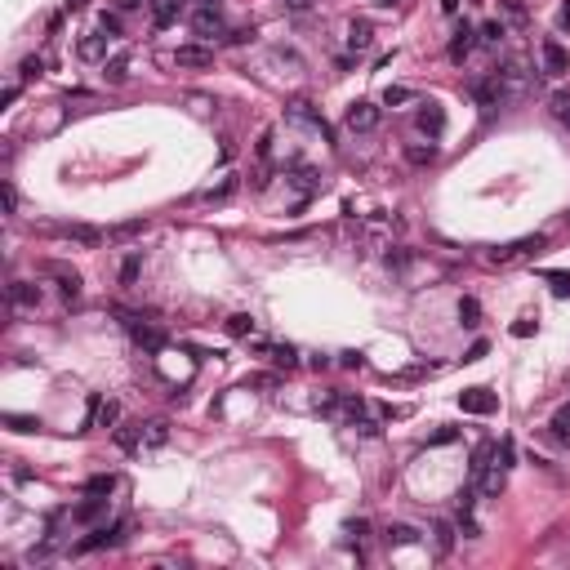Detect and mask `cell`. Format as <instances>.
<instances>
[{
	"instance_id": "obj_1",
	"label": "cell",
	"mask_w": 570,
	"mask_h": 570,
	"mask_svg": "<svg viewBox=\"0 0 570 570\" xmlns=\"http://www.w3.org/2000/svg\"><path fill=\"white\" fill-rule=\"evenodd\" d=\"M468 94H473V103L481 107H499V103H508V71H486V76H477L473 85H468Z\"/></svg>"
},
{
	"instance_id": "obj_4",
	"label": "cell",
	"mask_w": 570,
	"mask_h": 570,
	"mask_svg": "<svg viewBox=\"0 0 570 570\" xmlns=\"http://www.w3.org/2000/svg\"><path fill=\"white\" fill-rule=\"evenodd\" d=\"M285 121H294V125H308V130H317L321 138H330V125H325V116H321V111L308 103V98H294V103L285 107Z\"/></svg>"
},
{
	"instance_id": "obj_63",
	"label": "cell",
	"mask_w": 570,
	"mask_h": 570,
	"mask_svg": "<svg viewBox=\"0 0 570 570\" xmlns=\"http://www.w3.org/2000/svg\"><path fill=\"white\" fill-rule=\"evenodd\" d=\"M375 5H396V0H375Z\"/></svg>"
},
{
	"instance_id": "obj_16",
	"label": "cell",
	"mask_w": 570,
	"mask_h": 570,
	"mask_svg": "<svg viewBox=\"0 0 570 570\" xmlns=\"http://www.w3.org/2000/svg\"><path fill=\"white\" fill-rule=\"evenodd\" d=\"M178 13H183V0H152V23L161 27V32L178 23Z\"/></svg>"
},
{
	"instance_id": "obj_27",
	"label": "cell",
	"mask_w": 570,
	"mask_h": 570,
	"mask_svg": "<svg viewBox=\"0 0 570 570\" xmlns=\"http://www.w3.org/2000/svg\"><path fill=\"white\" fill-rule=\"evenodd\" d=\"M107 40H111V36H85V40H80V59H85V63H98V59L107 54Z\"/></svg>"
},
{
	"instance_id": "obj_60",
	"label": "cell",
	"mask_w": 570,
	"mask_h": 570,
	"mask_svg": "<svg viewBox=\"0 0 570 570\" xmlns=\"http://www.w3.org/2000/svg\"><path fill=\"white\" fill-rule=\"evenodd\" d=\"M138 5H142V0H121V9H125V13H130V9H138Z\"/></svg>"
},
{
	"instance_id": "obj_24",
	"label": "cell",
	"mask_w": 570,
	"mask_h": 570,
	"mask_svg": "<svg viewBox=\"0 0 570 570\" xmlns=\"http://www.w3.org/2000/svg\"><path fill=\"white\" fill-rule=\"evenodd\" d=\"M459 325H463V330H477V325H481V303L473 294L459 298Z\"/></svg>"
},
{
	"instance_id": "obj_21",
	"label": "cell",
	"mask_w": 570,
	"mask_h": 570,
	"mask_svg": "<svg viewBox=\"0 0 570 570\" xmlns=\"http://www.w3.org/2000/svg\"><path fill=\"white\" fill-rule=\"evenodd\" d=\"M499 13H504L508 27H526V23H530V9H526V0H499Z\"/></svg>"
},
{
	"instance_id": "obj_33",
	"label": "cell",
	"mask_w": 570,
	"mask_h": 570,
	"mask_svg": "<svg viewBox=\"0 0 570 570\" xmlns=\"http://www.w3.org/2000/svg\"><path fill=\"white\" fill-rule=\"evenodd\" d=\"M116 446H121L125 454L142 450V428H116Z\"/></svg>"
},
{
	"instance_id": "obj_51",
	"label": "cell",
	"mask_w": 570,
	"mask_h": 570,
	"mask_svg": "<svg viewBox=\"0 0 570 570\" xmlns=\"http://www.w3.org/2000/svg\"><path fill=\"white\" fill-rule=\"evenodd\" d=\"M486 352H490V344H486V339H477V344H473V348L463 352V361H481V356H486Z\"/></svg>"
},
{
	"instance_id": "obj_56",
	"label": "cell",
	"mask_w": 570,
	"mask_h": 570,
	"mask_svg": "<svg viewBox=\"0 0 570 570\" xmlns=\"http://www.w3.org/2000/svg\"><path fill=\"white\" fill-rule=\"evenodd\" d=\"M557 27H562V32H570V0H562V9H557Z\"/></svg>"
},
{
	"instance_id": "obj_62",
	"label": "cell",
	"mask_w": 570,
	"mask_h": 570,
	"mask_svg": "<svg viewBox=\"0 0 570 570\" xmlns=\"http://www.w3.org/2000/svg\"><path fill=\"white\" fill-rule=\"evenodd\" d=\"M201 5H214V9H219V5H223V0H201Z\"/></svg>"
},
{
	"instance_id": "obj_45",
	"label": "cell",
	"mask_w": 570,
	"mask_h": 570,
	"mask_svg": "<svg viewBox=\"0 0 570 570\" xmlns=\"http://www.w3.org/2000/svg\"><path fill=\"white\" fill-rule=\"evenodd\" d=\"M535 330H539V321H535V317H521L517 325H512V334H517V339H530Z\"/></svg>"
},
{
	"instance_id": "obj_38",
	"label": "cell",
	"mask_w": 570,
	"mask_h": 570,
	"mask_svg": "<svg viewBox=\"0 0 570 570\" xmlns=\"http://www.w3.org/2000/svg\"><path fill=\"white\" fill-rule=\"evenodd\" d=\"M5 428H9V432H36L40 419H32V415H5Z\"/></svg>"
},
{
	"instance_id": "obj_48",
	"label": "cell",
	"mask_w": 570,
	"mask_h": 570,
	"mask_svg": "<svg viewBox=\"0 0 570 570\" xmlns=\"http://www.w3.org/2000/svg\"><path fill=\"white\" fill-rule=\"evenodd\" d=\"M277 383H281L277 375H250V379H245V388H277Z\"/></svg>"
},
{
	"instance_id": "obj_44",
	"label": "cell",
	"mask_w": 570,
	"mask_h": 570,
	"mask_svg": "<svg viewBox=\"0 0 570 570\" xmlns=\"http://www.w3.org/2000/svg\"><path fill=\"white\" fill-rule=\"evenodd\" d=\"M512 463H517V446H512V441H499V468L508 473Z\"/></svg>"
},
{
	"instance_id": "obj_3",
	"label": "cell",
	"mask_w": 570,
	"mask_h": 570,
	"mask_svg": "<svg viewBox=\"0 0 570 570\" xmlns=\"http://www.w3.org/2000/svg\"><path fill=\"white\" fill-rule=\"evenodd\" d=\"M544 245H548L544 232L521 236V241H508V245H495V250H490V263H512V259H521V254H539Z\"/></svg>"
},
{
	"instance_id": "obj_10",
	"label": "cell",
	"mask_w": 570,
	"mask_h": 570,
	"mask_svg": "<svg viewBox=\"0 0 570 570\" xmlns=\"http://www.w3.org/2000/svg\"><path fill=\"white\" fill-rule=\"evenodd\" d=\"M419 526H410V521H392V526H383V544L388 548H406V544H419Z\"/></svg>"
},
{
	"instance_id": "obj_30",
	"label": "cell",
	"mask_w": 570,
	"mask_h": 570,
	"mask_svg": "<svg viewBox=\"0 0 570 570\" xmlns=\"http://www.w3.org/2000/svg\"><path fill=\"white\" fill-rule=\"evenodd\" d=\"M504 36H508V23H504V18H490V23L477 27V40H486V45H499Z\"/></svg>"
},
{
	"instance_id": "obj_31",
	"label": "cell",
	"mask_w": 570,
	"mask_h": 570,
	"mask_svg": "<svg viewBox=\"0 0 570 570\" xmlns=\"http://www.w3.org/2000/svg\"><path fill=\"white\" fill-rule=\"evenodd\" d=\"M454 530H459L454 521H437V526H432V535H437V552H441V557H446V552L454 548Z\"/></svg>"
},
{
	"instance_id": "obj_61",
	"label": "cell",
	"mask_w": 570,
	"mask_h": 570,
	"mask_svg": "<svg viewBox=\"0 0 570 570\" xmlns=\"http://www.w3.org/2000/svg\"><path fill=\"white\" fill-rule=\"evenodd\" d=\"M85 5H90V0H67V9H85Z\"/></svg>"
},
{
	"instance_id": "obj_40",
	"label": "cell",
	"mask_w": 570,
	"mask_h": 570,
	"mask_svg": "<svg viewBox=\"0 0 570 570\" xmlns=\"http://www.w3.org/2000/svg\"><path fill=\"white\" fill-rule=\"evenodd\" d=\"M116 419H121V401H103V406H98V428H111Z\"/></svg>"
},
{
	"instance_id": "obj_28",
	"label": "cell",
	"mask_w": 570,
	"mask_h": 570,
	"mask_svg": "<svg viewBox=\"0 0 570 570\" xmlns=\"http://www.w3.org/2000/svg\"><path fill=\"white\" fill-rule=\"evenodd\" d=\"M223 330L232 334V339H245V334H254V317H250V312H236V317L223 321Z\"/></svg>"
},
{
	"instance_id": "obj_34",
	"label": "cell",
	"mask_w": 570,
	"mask_h": 570,
	"mask_svg": "<svg viewBox=\"0 0 570 570\" xmlns=\"http://www.w3.org/2000/svg\"><path fill=\"white\" fill-rule=\"evenodd\" d=\"M98 32H103V36H111V40H121L125 36V23H121V13H98Z\"/></svg>"
},
{
	"instance_id": "obj_39",
	"label": "cell",
	"mask_w": 570,
	"mask_h": 570,
	"mask_svg": "<svg viewBox=\"0 0 570 570\" xmlns=\"http://www.w3.org/2000/svg\"><path fill=\"white\" fill-rule=\"evenodd\" d=\"M138 272H142V254H130V259L121 263V285H134Z\"/></svg>"
},
{
	"instance_id": "obj_46",
	"label": "cell",
	"mask_w": 570,
	"mask_h": 570,
	"mask_svg": "<svg viewBox=\"0 0 570 570\" xmlns=\"http://www.w3.org/2000/svg\"><path fill=\"white\" fill-rule=\"evenodd\" d=\"M232 188H236V178H223L219 188H210V192H205V201H223V196L232 192Z\"/></svg>"
},
{
	"instance_id": "obj_7",
	"label": "cell",
	"mask_w": 570,
	"mask_h": 570,
	"mask_svg": "<svg viewBox=\"0 0 570 570\" xmlns=\"http://www.w3.org/2000/svg\"><path fill=\"white\" fill-rule=\"evenodd\" d=\"M121 317H125V325H130V334H134L138 348H147V352H161L165 348V334L156 330V325H147L142 317H130V312H121Z\"/></svg>"
},
{
	"instance_id": "obj_42",
	"label": "cell",
	"mask_w": 570,
	"mask_h": 570,
	"mask_svg": "<svg viewBox=\"0 0 570 570\" xmlns=\"http://www.w3.org/2000/svg\"><path fill=\"white\" fill-rule=\"evenodd\" d=\"M454 437H459V428H450V423H441V428H437V432H432V437H428V446H450V441H454Z\"/></svg>"
},
{
	"instance_id": "obj_8",
	"label": "cell",
	"mask_w": 570,
	"mask_h": 570,
	"mask_svg": "<svg viewBox=\"0 0 570 570\" xmlns=\"http://www.w3.org/2000/svg\"><path fill=\"white\" fill-rule=\"evenodd\" d=\"M40 272L59 281V290H63L67 298L80 294V272H76V267H67V263H59V259H45V263H40Z\"/></svg>"
},
{
	"instance_id": "obj_47",
	"label": "cell",
	"mask_w": 570,
	"mask_h": 570,
	"mask_svg": "<svg viewBox=\"0 0 570 570\" xmlns=\"http://www.w3.org/2000/svg\"><path fill=\"white\" fill-rule=\"evenodd\" d=\"M339 365H344V370H361L365 356H361V352H339Z\"/></svg>"
},
{
	"instance_id": "obj_49",
	"label": "cell",
	"mask_w": 570,
	"mask_h": 570,
	"mask_svg": "<svg viewBox=\"0 0 570 570\" xmlns=\"http://www.w3.org/2000/svg\"><path fill=\"white\" fill-rule=\"evenodd\" d=\"M352 428H356L361 437H379V419H365V415H361V419H356Z\"/></svg>"
},
{
	"instance_id": "obj_25",
	"label": "cell",
	"mask_w": 570,
	"mask_h": 570,
	"mask_svg": "<svg viewBox=\"0 0 570 570\" xmlns=\"http://www.w3.org/2000/svg\"><path fill=\"white\" fill-rule=\"evenodd\" d=\"M406 161H410V165H432V161H437V142H432V138H428V142H410V147H406Z\"/></svg>"
},
{
	"instance_id": "obj_26",
	"label": "cell",
	"mask_w": 570,
	"mask_h": 570,
	"mask_svg": "<svg viewBox=\"0 0 570 570\" xmlns=\"http://www.w3.org/2000/svg\"><path fill=\"white\" fill-rule=\"evenodd\" d=\"M415 90H410V85H388V90H383V107H406V103H415Z\"/></svg>"
},
{
	"instance_id": "obj_11",
	"label": "cell",
	"mask_w": 570,
	"mask_h": 570,
	"mask_svg": "<svg viewBox=\"0 0 570 570\" xmlns=\"http://www.w3.org/2000/svg\"><path fill=\"white\" fill-rule=\"evenodd\" d=\"M539 59H544V71H548V76H562V71H570V54L557 45V40H544V45H539Z\"/></svg>"
},
{
	"instance_id": "obj_59",
	"label": "cell",
	"mask_w": 570,
	"mask_h": 570,
	"mask_svg": "<svg viewBox=\"0 0 570 570\" xmlns=\"http://www.w3.org/2000/svg\"><path fill=\"white\" fill-rule=\"evenodd\" d=\"M259 156H263V161L272 156V134H263V138H259Z\"/></svg>"
},
{
	"instance_id": "obj_53",
	"label": "cell",
	"mask_w": 570,
	"mask_h": 570,
	"mask_svg": "<svg viewBox=\"0 0 570 570\" xmlns=\"http://www.w3.org/2000/svg\"><path fill=\"white\" fill-rule=\"evenodd\" d=\"M406 263H410V254H406V250H392V254H388V267H396V272H401Z\"/></svg>"
},
{
	"instance_id": "obj_18",
	"label": "cell",
	"mask_w": 570,
	"mask_h": 570,
	"mask_svg": "<svg viewBox=\"0 0 570 570\" xmlns=\"http://www.w3.org/2000/svg\"><path fill=\"white\" fill-rule=\"evenodd\" d=\"M419 130H423L428 138H437L441 130H446V111H441L437 103H423V111H419Z\"/></svg>"
},
{
	"instance_id": "obj_20",
	"label": "cell",
	"mask_w": 570,
	"mask_h": 570,
	"mask_svg": "<svg viewBox=\"0 0 570 570\" xmlns=\"http://www.w3.org/2000/svg\"><path fill=\"white\" fill-rule=\"evenodd\" d=\"M59 232L67 236V241H80V245H103V232H98V227H85V223H71V227H59Z\"/></svg>"
},
{
	"instance_id": "obj_57",
	"label": "cell",
	"mask_w": 570,
	"mask_h": 570,
	"mask_svg": "<svg viewBox=\"0 0 570 570\" xmlns=\"http://www.w3.org/2000/svg\"><path fill=\"white\" fill-rule=\"evenodd\" d=\"M227 40H232V45H245V40H254V27H241V32H232Z\"/></svg>"
},
{
	"instance_id": "obj_54",
	"label": "cell",
	"mask_w": 570,
	"mask_h": 570,
	"mask_svg": "<svg viewBox=\"0 0 570 570\" xmlns=\"http://www.w3.org/2000/svg\"><path fill=\"white\" fill-rule=\"evenodd\" d=\"M5 210L18 214V192H13V183H5Z\"/></svg>"
},
{
	"instance_id": "obj_2",
	"label": "cell",
	"mask_w": 570,
	"mask_h": 570,
	"mask_svg": "<svg viewBox=\"0 0 570 570\" xmlns=\"http://www.w3.org/2000/svg\"><path fill=\"white\" fill-rule=\"evenodd\" d=\"M379 116H383L379 103H370V98H356V103L344 111V125H348L352 134H370V130L379 125Z\"/></svg>"
},
{
	"instance_id": "obj_19",
	"label": "cell",
	"mask_w": 570,
	"mask_h": 570,
	"mask_svg": "<svg viewBox=\"0 0 570 570\" xmlns=\"http://www.w3.org/2000/svg\"><path fill=\"white\" fill-rule=\"evenodd\" d=\"M477 490L486 495V499H499V495H504V468H499V463H490L486 473L477 477Z\"/></svg>"
},
{
	"instance_id": "obj_14",
	"label": "cell",
	"mask_w": 570,
	"mask_h": 570,
	"mask_svg": "<svg viewBox=\"0 0 570 570\" xmlns=\"http://www.w3.org/2000/svg\"><path fill=\"white\" fill-rule=\"evenodd\" d=\"M103 512H107V499H103V495H90L80 508H71V521H76V526H94Z\"/></svg>"
},
{
	"instance_id": "obj_6",
	"label": "cell",
	"mask_w": 570,
	"mask_h": 570,
	"mask_svg": "<svg viewBox=\"0 0 570 570\" xmlns=\"http://www.w3.org/2000/svg\"><path fill=\"white\" fill-rule=\"evenodd\" d=\"M459 410L463 415H495L499 410V396L490 388H463L459 392Z\"/></svg>"
},
{
	"instance_id": "obj_52",
	"label": "cell",
	"mask_w": 570,
	"mask_h": 570,
	"mask_svg": "<svg viewBox=\"0 0 570 570\" xmlns=\"http://www.w3.org/2000/svg\"><path fill=\"white\" fill-rule=\"evenodd\" d=\"M142 227H147V223H121V227H111V236H138Z\"/></svg>"
},
{
	"instance_id": "obj_37",
	"label": "cell",
	"mask_w": 570,
	"mask_h": 570,
	"mask_svg": "<svg viewBox=\"0 0 570 570\" xmlns=\"http://www.w3.org/2000/svg\"><path fill=\"white\" fill-rule=\"evenodd\" d=\"M317 178H321V174H317V169H308V165H298V169H294V178H290V183H294V188H298V192H317V188H321V183H317Z\"/></svg>"
},
{
	"instance_id": "obj_15",
	"label": "cell",
	"mask_w": 570,
	"mask_h": 570,
	"mask_svg": "<svg viewBox=\"0 0 570 570\" xmlns=\"http://www.w3.org/2000/svg\"><path fill=\"white\" fill-rule=\"evenodd\" d=\"M174 63L178 67H214V49H205V45H178Z\"/></svg>"
},
{
	"instance_id": "obj_13",
	"label": "cell",
	"mask_w": 570,
	"mask_h": 570,
	"mask_svg": "<svg viewBox=\"0 0 570 570\" xmlns=\"http://www.w3.org/2000/svg\"><path fill=\"white\" fill-rule=\"evenodd\" d=\"M473 45H477V27L473 23H459V32H454V40H450V59L463 63L468 54H473Z\"/></svg>"
},
{
	"instance_id": "obj_36",
	"label": "cell",
	"mask_w": 570,
	"mask_h": 570,
	"mask_svg": "<svg viewBox=\"0 0 570 570\" xmlns=\"http://www.w3.org/2000/svg\"><path fill=\"white\" fill-rule=\"evenodd\" d=\"M259 352H267V356H272L277 365H285V370H294V365H298V352H294L290 344H285V348H267V344H259Z\"/></svg>"
},
{
	"instance_id": "obj_32",
	"label": "cell",
	"mask_w": 570,
	"mask_h": 570,
	"mask_svg": "<svg viewBox=\"0 0 570 570\" xmlns=\"http://www.w3.org/2000/svg\"><path fill=\"white\" fill-rule=\"evenodd\" d=\"M552 437H557V441H566V446H570V401L566 406H557V415H552Z\"/></svg>"
},
{
	"instance_id": "obj_29",
	"label": "cell",
	"mask_w": 570,
	"mask_h": 570,
	"mask_svg": "<svg viewBox=\"0 0 570 570\" xmlns=\"http://www.w3.org/2000/svg\"><path fill=\"white\" fill-rule=\"evenodd\" d=\"M111 490H116V473H94L90 481H85V495H111Z\"/></svg>"
},
{
	"instance_id": "obj_17",
	"label": "cell",
	"mask_w": 570,
	"mask_h": 570,
	"mask_svg": "<svg viewBox=\"0 0 570 570\" xmlns=\"http://www.w3.org/2000/svg\"><path fill=\"white\" fill-rule=\"evenodd\" d=\"M370 45H375V27H370L365 18H356V23L348 27V49H352V54H365Z\"/></svg>"
},
{
	"instance_id": "obj_9",
	"label": "cell",
	"mask_w": 570,
	"mask_h": 570,
	"mask_svg": "<svg viewBox=\"0 0 570 570\" xmlns=\"http://www.w3.org/2000/svg\"><path fill=\"white\" fill-rule=\"evenodd\" d=\"M192 32L201 36V40H210V36H223V13L214 9V5H201L192 13Z\"/></svg>"
},
{
	"instance_id": "obj_5",
	"label": "cell",
	"mask_w": 570,
	"mask_h": 570,
	"mask_svg": "<svg viewBox=\"0 0 570 570\" xmlns=\"http://www.w3.org/2000/svg\"><path fill=\"white\" fill-rule=\"evenodd\" d=\"M125 539V521H111V526H98V530H90V539H80L76 552H98V548H116Z\"/></svg>"
},
{
	"instance_id": "obj_43",
	"label": "cell",
	"mask_w": 570,
	"mask_h": 570,
	"mask_svg": "<svg viewBox=\"0 0 570 570\" xmlns=\"http://www.w3.org/2000/svg\"><path fill=\"white\" fill-rule=\"evenodd\" d=\"M552 116H557L566 130H570V94H557V98H552Z\"/></svg>"
},
{
	"instance_id": "obj_35",
	"label": "cell",
	"mask_w": 570,
	"mask_h": 570,
	"mask_svg": "<svg viewBox=\"0 0 570 570\" xmlns=\"http://www.w3.org/2000/svg\"><path fill=\"white\" fill-rule=\"evenodd\" d=\"M103 76H107L111 85H121L125 76H130V54H116V59H111V63L103 67Z\"/></svg>"
},
{
	"instance_id": "obj_41",
	"label": "cell",
	"mask_w": 570,
	"mask_h": 570,
	"mask_svg": "<svg viewBox=\"0 0 570 570\" xmlns=\"http://www.w3.org/2000/svg\"><path fill=\"white\" fill-rule=\"evenodd\" d=\"M544 281L552 285V294H562V298L570 294V272H544Z\"/></svg>"
},
{
	"instance_id": "obj_23",
	"label": "cell",
	"mask_w": 570,
	"mask_h": 570,
	"mask_svg": "<svg viewBox=\"0 0 570 570\" xmlns=\"http://www.w3.org/2000/svg\"><path fill=\"white\" fill-rule=\"evenodd\" d=\"M495 450H499L495 441H477V450H473V463H468V473H473V486H477V477H481V473L490 468V454H495Z\"/></svg>"
},
{
	"instance_id": "obj_50",
	"label": "cell",
	"mask_w": 570,
	"mask_h": 570,
	"mask_svg": "<svg viewBox=\"0 0 570 570\" xmlns=\"http://www.w3.org/2000/svg\"><path fill=\"white\" fill-rule=\"evenodd\" d=\"M40 67H45V63H40V59H23V67H18V76H23V80H32V76H40Z\"/></svg>"
},
{
	"instance_id": "obj_58",
	"label": "cell",
	"mask_w": 570,
	"mask_h": 570,
	"mask_svg": "<svg viewBox=\"0 0 570 570\" xmlns=\"http://www.w3.org/2000/svg\"><path fill=\"white\" fill-rule=\"evenodd\" d=\"M344 530H348V535H356V539H361V535L370 530V526H365V521H348V526H344Z\"/></svg>"
},
{
	"instance_id": "obj_12",
	"label": "cell",
	"mask_w": 570,
	"mask_h": 570,
	"mask_svg": "<svg viewBox=\"0 0 570 570\" xmlns=\"http://www.w3.org/2000/svg\"><path fill=\"white\" fill-rule=\"evenodd\" d=\"M9 303L36 312V308H40V285H32V281H13V285H9Z\"/></svg>"
},
{
	"instance_id": "obj_22",
	"label": "cell",
	"mask_w": 570,
	"mask_h": 570,
	"mask_svg": "<svg viewBox=\"0 0 570 570\" xmlns=\"http://www.w3.org/2000/svg\"><path fill=\"white\" fill-rule=\"evenodd\" d=\"M169 441V423L165 419H152L147 428H142V450H161Z\"/></svg>"
},
{
	"instance_id": "obj_55",
	"label": "cell",
	"mask_w": 570,
	"mask_h": 570,
	"mask_svg": "<svg viewBox=\"0 0 570 570\" xmlns=\"http://www.w3.org/2000/svg\"><path fill=\"white\" fill-rule=\"evenodd\" d=\"M312 5H317V0H285V9H290V13H308Z\"/></svg>"
}]
</instances>
